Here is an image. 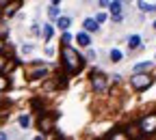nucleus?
<instances>
[{
	"label": "nucleus",
	"instance_id": "obj_24",
	"mask_svg": "<svg viewBox=\"0 0 156 140\" xmlns=\"http://www.w3.org/2000/svg\"><path fill=\"white\" fill-rule=\"evenodd\" d=\"M100 5H102V7H108V5H111V0H100Z\"/></svg>",
	"mask_w": 156,
	"mask_h": 140
},
{
	"label": "nucleus",
	"instance_id": "obj_11",
	"mask_svg": "<svg viewBox=\"0 0 156 140\" xmlns=\"http://www.w3.org/2000/svg\"><path fill=\"white\" fill-rule=\"evenodd\" d=\"M69 24H72V19H69V17H61V15H58V19H56V26H58V28L67 30V28H69Z\"/></svg>",
	"mask_w": 156,
	"mask_h": 140
},
{
	"label": "nucleus",
	"instance_id": "obj_22",
	"mask_svg": "<svg viewBox=\"0 0 156 140\" xmlns=\"http://www.w3.org/2000/svg\"><path fill=\"white\" fill-rule=\"evenodd\" d=\"M95 19H98L100 24H102V22H106V13H98V17H95Z\"/></svg>",
	"mask_w": 156,
	"mask_h": 140
},
{
	"label": "nucleus",
	"instance_id": "obj_3",
	"mask_svg": "<svg viewBox=\"0 0 156 140\" xmlns=\"http://www.w3.org/2000/svg\"><path fill=\"white\" fill-rule=\"evenodd\" d=\"M91 86H93V91H98V93H104L106 91V86H108V80H106V75L104 73H91Z\"/></svg>",
	"mask_w": 156,
	"mask_h": 140
},
{
	"label": "nucleus",
	"instance_id": "obj_30",
	"mask_svg": "<svg viewBox=\"0 0 156 140\" xmlns=\"http://www.w3.org/2000/svg\"><path fill=\"white\" fill-rule=\"evenodd\" d=\"M0 11H2V7H0Z\"/></svg>",
	"mask_w": 156,
	"mask_h": 140
},
{
	"label": "nucleus",
	"instance_id": "obj_20",
	"mask_svg": "<svg viewBox=\"0 0 156 140\" xmlns=\"http://www.w3.org/2000/svg\"><path fill=\"white\" fill-rule=\"evenodd\" d=\"M7 63H9V61H7V58H5V56H0V73H2V71H5V69L9 67Z\"/></svg>",
	"mask_w": 156,
	"mask_h": 140
},
{
	"label": "nucleus",
	"instance_id": "obj_14",
	"mask_svg": "<svg viewBox=\"0 0 156 140\" xmlns=\"http://www.w3.org/2000/svg\"><path fill=\"white\" fill-rule=\"evenodd\" d=\"M122 58H124V54H122L119 50H113V52H111V61H113V63H119Z\"/></svg>",
	"mask_w": 156,
	"mask_h": 140
},
{
	"label": "nucleus",
	"instance_id": "obj_8",
	"mask_svg": "<svg viewBox=\"0 0 156 140\" xmlns=\"http://www.w3.org/2000/svg\"><path fill=\"white\" fill-rule=\"evenodd\" d=\"M85 30L87 32H95V30H100V22H98V19H85Z\"/></svg>",
	"mask_w": 156,
	"mask_h": 140
},
{
	"label": "nucleus",
	"instance_id": "obj_21",
	"mask_svg": "<svg viewBox=\"0 0 156 140\" xmlns=\"http://www.w3.org/2000/svg\"><path fill=\"white\" fill-rule=\"evenodd\" d=\"M69 41H72V35L67 30H63V43H69Z\"/></svg>",
	"mask_w": 156,
	"mask_h": 140
},
{
	"label": "nucleus",
	"instance_id": "obj_7",
	"mask_svg": "<svg viewBox=\"0 0 156 140\" xmlns=\"http://www.w3.org/2000/svg\"><path fill=\"white\" fill-rule=\"evenodd\" d=\"M20 5H22V2H20V0H13V2H7V5L2 7V11H5V15H7V17H13V15L17 13V9H20Z\"/></svg>",
	"mask_w": 156,
	"mask_h": 140
},
{
	"label": "nucleus",
	"instance_id": "obj_19",
	"mask_svg": "<svg viewBox=\"0 0 156 140\" xmlns=\"http://www.w3.org/2000/svg\"><path fill=\"white\" fill-rule=\"evenodd\" d=\"M46 73H48L46 69H37V71H33V73H30V78H33V80H37V78H44Z\"/></svg>",
	"mask_w": 156,
	"mask_h": 140
},
{
	"label": "nucleus",
	"instance_id": "obj_17",
	"mask_svg": "<svg viewBox=\"0 0 156 140\" xmlns=\"http://www.w3.org/2000/svg\"><path fill=\"white\" fill-rule=\"evenodd\" d=\"M48 13H50V17H58V15H61V9H58L56 5H52V7L48 9Z\"/></svg>",
	"mask_w": 156,
	"mask_h": 140
},
{
	"label": "nucleus",
	"instance_id": "obj_25",
	"mask_svg": "<svg viewBox=\"0 0 156 140\" xmlns=\"http://www.w3.org/2000/svg\"><path fill=\"white\" fill-rule=\"evenodd\" d=\"M5 138H7V134H5V132H0V140H5Z\"/></svg>",
	"mask_w": 156,
	"mask_h": 140
},
{
	"label": "nucleus",
	"instance_id": "obj_2",
	"mask_svg": "<svg viewBox=\"0 0 156 140\" xmlns=\"http://www.w3.org/2000/svg\"><path fill=\"white\" fill-rule=\"evenodd\" d=\"M152 82H154V78H152L150 73L139 71V73L132 75V88H134V91H145V88L152 86Z\"/></svg>",
	"mask_w": 156,
	"mask_h": 140
},
{
	"label": "nucleus",
	"instance_id": "obj_15",
	"mask_svg": "<svg viewBox=\"0 0 156 140\" xmlns=\"http://www.w3.org/2000/svg\"><path fill=\"white\" fill-rule=\"evenodd\" d=\"M9 88V80L2 75V73H0V93H2V91H7Z\"/></svg>",
	"mask_w": 156,
	"mask_h": 140
},
{
	"label": "nucleus",
	"instance_id": "obj_23",
	"mask_svg": "<svg viewBox=\"0 0 156 140\" xmlns=\"http://www.w3.org/2000/svg\"><path fill=\"white\" fill-rule=\"evenodd\" d=\"M22 52H24V54H30V52H33V45H24Z\"/></svg>",
	"mask_w": 156,
	"mask_h": 140
},
{
	"label": "nucleus",
	"instance_id": "obj_10",
	"mask_svg": "<svg viewBox=\"0 0 156 140\" xmlns=\"http://www.w3.org/2000/svg\"><path fill=\"white\" fill-rule=\"evenodd\" d=\"M139 9L145 11V13H154L156 11V5H150V2H145V0H139Z\"/></svg>",
	"mask_w": 156,
	"mask_h": 140
},
{
	"label": "nucleus",
	"instance_id": "obj_27",
	"mask_svg": "<svg viewBox=\"0 0 156 140\" xmlns=\"http://www.w3.org/2000/svg\"><path fill=\"white\" fill-rule=\"evenodd\" d=\"M5 48V41H2V39H0V50H2Z\"/></svg>",
	"mask_w": 156,
	"mask_h": 140
},
{
	"label": "nucleus",
	"instance_id": "obj_1",
	"mask_svg": "<svg viewBox=\"0 0 156 140\" xmlns=\"http://www.w3.org/2000/svg\"><path fill=\"white\" fill-rule=\"evenodd\" d=\"M61 58H63V65L72 71V73H76V71H80V67H83V58H80V54H78L72 45H67V43H63V50H61Z\"/></svg>",
	"mask_w": 156,
	"mask_h": 140
},
{
	"label": "nucleus",
	"instance_id": "obj_9",
	"mask_svg": "<svg viewBox=\"0 0 156 140\" xmlns=\"http://www.w3.org/2000/svg\"><path fill=\"white\" fill-rule=\"evenodd\" d=\"M76 41L80 43L83 48H87V45H91V37L87 32H80V35H76Z\"/></svg>",
	"mask_w": 156,
	"mask_h": 140
},
{
	"label": "nucleus",
	"instance_id": "obj_26",
	"mask_svg": "<svg viewBox=\"0 0 156 140\" xmlns=\"http://www.w3.org/2000/svg\"><path fill=\"white\" fill-rule=\"evenodd\" d=\"M7 2H9V0H0V7H5Z\"/></svg>",
	"mask_w": 156,
	"mask_h": 140
},
{
	"label": "nucleus",
	"instance_id": "obj_18",
	"mask_svg": "<svg viewBox=\"0 0 156 140\" xmlns=\"http://www.w3.org/2000/svg\"><path fill=\"white\" fill-rule=\"evenodd\" d=\"M147 67H152V63H139V65L134 67V73H139V71H145Z\"/></svg>",
	"mask_w": 156,
	"mask_h": 140
},
{
	"label": "nucleus",
	"instance_id": "obj_28",
	"mask_svg": "<svg viewBox=\"0 0 156 140\" xmlns=\"http://www.w3.org/2000/svg\"><path fill=\"white\" fill-rule=\"evenodd\" d=\"M58 2H61V0H52V5H58Z\"/></svg>",
	"mask_w": 156,
	"mask_h": 140
},
{
	"label": "nucleus",
	"instance_id": "obj_12",
	"mask_svg": "<svg viewBox=\"0 0 156 140\" xmlns=\"http://www.w3.org/2000/svg\"><path fill=\"white\" fill-rule=\"evenodd\" d=\"M128 45H130L132 50H136V48H141V37H139V35H132V37L128 39Z\"/></svg>",
	"mask_w": 156,
	"mask_h": 140
},
{
	"label": "nucleus",
	"instance_id": "obj_5",
	"mask_svg": "<svg viewBox=\"0 0 156 140\" xmlns=\"http://www.w3.org/2000/svg\"><path fill=\"white\" fill-rule=\"evenodd\" d=\"M108 9H111L113 19H115V22H119V19H122V11H124V2H122V0H113V2L108 5Z\"/></svg>",
	"mask_w": 156,
	"mask_h": 140
},
{
	"label": "nucleus",
	"instance_id": "obj_6",
	"mask_svg": "<svg viewBox=\"0 0 156 140\" xmlns=\"http://www.w3.org/2000/svg\"><path fill=\"white\" fill-rule=\"evenodd\" d=\"M56 116H58V114H52V116H41V118H39V129H41V132H50V129L54 127Z\"/></svg>",
	"mask_w": 156,
	"mask_h": 140
},
{
	"label": "nucleus",
	"instance_id": "obj_16",
	"mask_svg": "<svg viewBox=\"0 0 156 140\" xmlns=\"http://www.w3.org/2000/svg\"><path fill=\"white\" fill-rule=\"evenodd\" d=\"M28 125H30L28 114H22V116H20V127H28Z\"/></svg>",
	"mask_w": 156,
	"mask_h": 140
},
{
	"label": "nucleus",
	"instance_id": "obj_13",
	"mask_svg": "<svg viewBox=\"0 0 156 140\" xmlns=\"http://www.w3.org/2000/svg\"><path fill=\"white\" fill-rule=\"evenodd\" d=\"M52 35H54V26L46 24V26H44V39H46V41H50V39H52Z\"/></svg>",
	"mask_w": 156,
	"mask_h": 140
},
{
	"label": "nucleus",
	"instance_id": "obj_29",
	"mask_svg": "<svg viewBox=\"0 0 156 140\" xmlns=\"http://www.w3.org/2000/svg\"><path fill=\"white\" fill-rule=\"evenodd\" d=\"M154 28H156V22H154Z\"/></svg>",
	"mask_w": 156,
	"mask_h": 140
},
{
	"label": "nucleus",
	"instance_id": "obj_4",
	"mask_svg": "<svg viewBox=\"0 0 156 140\" xmlns=\"http://www.w3.org/2000/svg\"><path fill=\"white\" fill-rule=\"evenodd\" d=\"M139 129L143 134H154L156 132V114H145L139 123Z\"/></svg>",
	"mask_w": 156,
	"mask_h": 140
}]
</instances>
